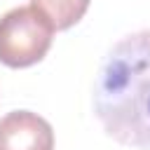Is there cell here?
<instances>
[{"mask_svg":"<svg viewBox=\"0 0 150 150\" xmlns=\"http://www.w3.org/2000/svg\"><path fill=\"white\" fill-rule=\"evenodd\" d=\"M94 112L110 138L150 150V28L112 45L96 77Z\"/></svg>","mask_w":150,"mask_h":150,"instance_id":"1","label":"cell"},{"mask_svg":"<svg viewBox=\"0 0 150 150\" xmlns=\"http://www.w3.org/2000/svg\"><path fill=\"white\" fill-rule=\"evenodd\" d=\"M54 28L35 7H14L0 16V63L28 68L52 47Z\"/></svg>","mask_w":150,"mask_h":150,"instance_id":"2","label":"cell"},{"mask_svg":"<svg viewBox=\"0 0 150 150\" xmlns=\"http://www.w3.org/2000/svg\"><path fill=\"white\" fill-rule=\"evenodd\" d=\"M0 150H54V129L38 112H7L0 117Z\"/></svg>","mask_w":150,"mask_h":150,"instance_id":"3","label":"cell"},{"mask_svg":"<svg viewBox=\"0 0 150 150\" xmlns=\"http://www.w3.org/2000/svg\"><path fill=\"white\" fill-rule=\"evenodd\" d=\"M30 7H35L54 30H66L87 14L89 0H30Z\"/></svg>","mask_w":150,"mask_h":150,"instance_id":"4","label":"cell"}]
</instances>
